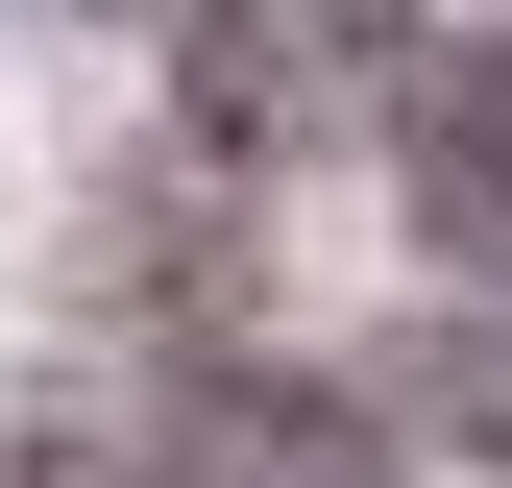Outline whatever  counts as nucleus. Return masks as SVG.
Segmentation results:
<instances>
[{"label":"nucleus","mask_w":512,"mask_h":488,"mask_svg":"<svg viewBox=\"0 0 512 488\" xmlns=\"http://www.w3.org/2000/svg\"><path fill=\"white\" fill-rule=\"evenodd\" d=\"M171 98H196V147L293 171V147H342V122L415 98V25L391 0H196V25H171Z\"/></svg>","instance_id":"1"},{"label":"nucleus","mask_w":512,"mask_h":488,"mask_svg":"<svg viewBox=\"0 0 512 488\" xmlns=\"http://www.w3.org/2000/svg\"><path fill=\"white\" fill-rule=\"evenodd\" d=\"M391 147H415V244L512 293V49H415V98H391Z\"/></svg>","instance_id":"2"},{"label":"nucleus","mask_w":512,"mask_h":488,"mask_svg":"<svg viewBox=\"0 0 512 488\" xmlns=\"http://www.w3.org/2000/svg\"><path fill=\"white\" fill-rule=\"evenodd\" d=\"M415 391H439V415H464V440H512V318H488V342H439V366H415Z\"/></svg>","instance_id":"3"},{"label":"nucleus","mask_w":512,"mask_h":488,"mask_svg":"<svg viewBox=\"0 0 512 488\" xmlns=\"http://www.w3.org/2000/svg\"><path fill=\"white\" fill-rule=\"evenodd\" d=\"M25 488H147V440H122V415H49V440H25Z\"/></svg>","instance_id":"4"}]
</instances>
